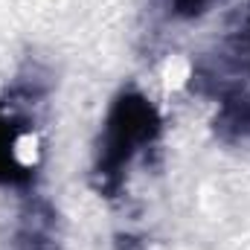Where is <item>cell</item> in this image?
Listing matches in <instances>:
<instances>
[{
    "mask_svg": "<svg viewBox=\"0 0 250 250\" xmlns=\"http://www.w3.org/2000/svg\"><path fill=\"white\" fill-rule=\"evenodd\" d=\"M160 131V117L151 102L140 93H123L102 128L99 154H96V178L105 192H114L123 181V172Z\"/></svg>",
    "mask_w": 250,
    "mask_h": 250,
    "instance_id": "cell-1",
    "label": "cell"
},
{
    "mask_svg": "<svg viewBox=\"0 0 250 250\" xmlns=\"http://www.w3.org/2000/svg\"><path fill=\"white\" fill-rule=\"evenodd\" d=\"M38 143L32 128L0 105V184H26L35 175Z\"/></svg>",
    "mask_w": 250,
    "mask_h": 250,
    "instance_id": "cell-2",
    "label": "cell"
},
{
    "mask_svg": "<svg viewBox=\"0 0 250 250\" xmlns=\"http://www.w3.org/2000/svg\"><path fill=\"white\" fill-rule=\"evenodd\" d=\"M18 250H56V227L53 212L44 204H35L18 230Z\"/></svg>",
    "mask_w": 250,
    "mask_h": 250,
    "instance_id": "cell-3",
    "label": "cell"
},
{
    "mask_svg": "<svg viewBox=\"0 0 250 250\" xmlns=\"http://www.w3.org/2000/svg\"><path fill=\"white\" fill-rule=\"evenodd\" d=\"M215 131L230 140V143H242L250 140V96L248 93H236L227 96L218 117H215Z\"/></svg>",
    "mask_w": 250,
    "mask_h": 250,
    "instance_id": "cell-4",
    "label": "cell"
},
{
    "mask_svg": "<svg viewBox=\"0 0 250 250\" xmlns=\"http://www.w3.org/2000/svg\"><path fill=\"white\" fill-rule=\"evenodd\" d=\"M209 3H212V0H172L175 12L184 15V18H195V15H201V12H207Z\"/></svg>",
    "mask_w": 250,
    "mask_h": 250,
    "instance_id": "cell-5",
    "label": "cell"
}]
</instances>
